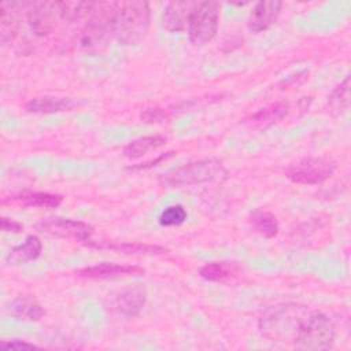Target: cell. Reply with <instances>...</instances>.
I'll return each instance as SVG.
<instances>
[{"mask_svg":"<svg viewBox=\"0 0 351 351\" xmlns=\"http://www.w3.org/2000/svg\"><path fill=\"white\" fill-rule=\"evenodd\" d=\"M311 308L299 303H280L267 308L259 318L261 333L278 343L295 344L299 330Z\"/></svg>","mask_w":351,"mask_h":351,"instance_id":"cell-1","label":"cell"},{"mask_svg":"<svg viewBox=\"0 0 351 351\" xmlns=\"http://www.w3.org/2000/svg\"><path fill=\"white\" fill-rule=\"evenodd\" d=\"M228 178V170L219 160L199 159L162 174L160 184L167 188H184L206 182L223 181Z\"/></svg>","mask_w":351,"mask_h":351,"instance_id":"cell-2","label":"cell"},{"mask_svg":"<svg viewBox=\"0 0 351 351\" xmlns=\"http://www.w3.org/2000/svg\"><path fill=\"white\" fill-rule=\"evenodd\" d=\"M149 26V5L145 1L118 3L114 21V36L122 44H136Z\"/></svg>","mask_w":351,"mask_h":351,"instance_id":"cell-3","label":"cell"},{"mask_svg":"<svg viewBox=\"0 0 351 351\" xmlns=\"http://www.w3.org/2000/svg\"><path fill=\"white\" fill-rule=\"evenodd\" d=\"M336 336L332 319L321 311L311 310L304 319L295 346L306 350H329Z\"/></svg>","mask_w":351,"mask_h":351,"instance_id":"cell-4","label":"cell"},{"mask_svg":"<svg viewBox=\"0 0 351 351\" xmlns=\"http://www.w3.org/2000/svg\"><path fill=\"white\" fill-rule=\"evenodd\" d=\"M335 170L336 165L332 159L324 156H307L289 165L285 176L295 184L317 185L330 178Z\"/></svg>","mask_w":351,"mask_h":351,"instance_id":"cell-5","label":"cell"},{"mask_svg":"<svg viewBox=\"0 0 351 351\" xmlns=\"http://www.w3.org/2000/svg\"><path fill=\"white\" fill-rule=\"evenodd\" d=\"M219 22V4L217 1H200L191 15L188 36L192 44L203 45L214 38Z\"/></svg>","mask_w":351,"mask_h":351,"instance_id":"cell-6","label":"cell"},{"mask_svg":"<svg viewBox=\"0 0 351 351\" xmlns=\"http://www.w3.org/2000/svg\"><path fill=\"white\" fill-rule=\"evenodd\" d=\"M36 228L40 232L51 236L74 239L82 243L89 241L93 232L92 226L82 221H74L70 218H60V217L44 218L36 225Z\"/></svg>","mask_w":351,"mask_h":351,"instance_id":"cell-7","label":"cell"},{"mask_svg":"<svg viewBox=\"0 0 351 351\" xmlns=\"http://www.w3.org/2000/svg\"><path fill=\"white\" fill-rule=\"evenodd\" d=\"M200 1H173L165 8L162 22L169 32H181L188 27L189 19Z\"/></svg>","mask_w":351,"mask_h":351,"instance_id":"cell-8","label":"cell"},{"mask_svg":"<svg viewBox=\"0 0 351 351\" xmlns=\"http://www.w3.org/2000/svg\"><path fill=\"white\" fill-rule=\"evenodd\" d=\"M281 7L282 3L277 0L256 3L250 14L248 27L255 33L267 30L278 18Z\"/></svg>","mask_w":351,"mask_h":351,"instance_id":"cell-9","label":"cell"},{"mask_svg":"<svg viewBox=\"0 0 351 351\" xmlns=\"http://www.w3.org/2000/svg\"><path fill=\"white\" fill-rule=\"evenodd\" d=\"M144 270L138 266L132 265H114V263H100L96 266L85 267L77 273V276L92 280H107V278H119L128 276H141Z\"/></svg>","mask_w":351,"mask_h":351,"instance_id":"cell-10","label":"cell"},{"mask_svg":"<svg viewBox=\"0 0 351 351\" xmlns=\"http://www.w3.org/2000/svg\"><path fill=\"white\" fill-rule=\"evenodd\" d=\"M147 302V292L141 287H133L123 291L114 302L115 310L126 317L137 315Z\"/></svg>","mask_w":351,"mask_h":351,"instance_id":"cell-11","label":"cell"},{"mask_svg":"<svg viewBox=\"0 0 351 351\" xmlns=\"http://www.w3.org/2000/svg\"><path fill=\"white\" fill-rule=\"evenodd\" d=\"M78 104L69 97H55V96H41L34 97L26 103L25 108L29 112H40V114H52L60 111H70Z\"/></svg>","mask_w":351,"mask_h":351,"instance_id":"cell-12","label":"cell"},{"mask_svg":"<svg viewBox=\"0 0 351 351\" xmlns=\"http://www.w3.org/2000/svg\"><path fill=\"white\" fill-rule=\"evenodd\" d=\"M41 241L37 236L32 234L27 236L25 243L21 245L14 247L8 255L5 256V262L10 266H19L23 263H27L30 261H34L36 258H38L40 252H41Z\"/></svg>","mask_w":351,"mask_h":351,"instance_id":"cell-13","label":"cell"},{"mask_svg":"<svg viewBox=\"0 0 351 351\" xmlns=\"http://www.w3.org/2000/svg\"><path fill=\"white\" fill-rule=\"evenodd\" d=\"M4 202L19 203L27 207H40V208H55L60 206L62 196L48 193V192H22L14 196H10Z\"/></svg>","mask_w":351,"mask_h":351,"instance_id":"cell-14","label":"cell"},{"mask_svg":"<svg viewBox=\"0 0 351 351\" xmlns=\"http://www.w3.org/2000/svg\"><path fill=\"white\" fill-rule=\"evenodd\" d=\"M8 313L16 319L29 322L38 321L44 315L43 307L36 300L26 296L14 299L8 306Z\"/></svg>","mask_w":351,"mask_h":351,"instance_id":"cell-15","label":"cell"},{"mask_svg":"<svg viewBox=\"0 0 351 351\" xmlns=\"http://www.w3.org/2000/svg\"><path fill=\"white\" fill-rule=\"evenodd\" d=\"M289 111V104L288 101H277L274 104H270L262 110H259L258 112L252 114L247 122H250L252 126H258V128H265V126H270L278 121H281Z\"/></svg>","mask_w":351,"mask_h":351,"instance_id":"cell-16","label":"cell"},{"mask_svg":"<svg viewBox=\"0 0 351 351\" xmlns=\"http://www.w3.org/2000/svg\"><path fill=\"white\" fill-rule=\"evenodd\" d=\"M166 144V138L163 136H145V137H140L137 140L130 141L125 148H123V156L134 159V158H140L141 155L158 149L160 147H163Z\"/></svg>","mask_w":351,"mask_h":351,"instance_id":"cell-17","label":"cell"},{"mask_svg":"<svg viewBox=\"0 0 351 351\" xmlns=\"http://www.w3.org/2000/svg\"><path fill=\"white\" fill-rule=\"evenodd\" d=\"M251 226L263 237L271 239L278 233V221L277 217L269 211L256 210L248 217Z\"/></svg>","mask_w":351,"mask_h":351,"instance_id":"cell-18","label":"cell"},{"mask_svg":"<svg viewBox=\"0 0 351 351\" xmlns=\"http://www.w3.org/2000/svg\"><path fill=\"white\" fill-rule=\"evenodd\" d=\"M239 271L234 262H211L200 269V276L207 281H225Z\"/></svg>","mask_w":351,"mask_h":351,"instance_id":"cell-19","label":"cell"},{"mask_svg":"<svg viewBox=\"0 0 351 351\" xmlns=\"http://www.w3.org/2000/svg\"><path fill=\"white\" fill-rule=\"evenodd\" d=\"M93 247H106L108 250H114L122 254L129 255H162L166 254L167 250L159 245L151 244H137V243H122V244H95Z\"/></svg>","mask_w":351,"mask_h":351,"instance_id":"cell-20","label":"cell"},{"mask_svg":"<svg viewBox=\"0 0 351 351\" xmlns=\"http://www.w3.org/2000/svg\"><path fill=\"white\" fill-rule=\"evenodd\" d=\"M186 219V211L182 206L174 204L166 207L159 215V223L162 226H178Z\"/></svg>","mask_w":351,"mask_h":351,"instance_id":"cell-21","label":"cell"},{"mask_svg":"<svg viewBox=\"0 0 351 351\" xmlns=\"http://www.w3.org/2000/svg\"><path fill=\"white\" fill-rule=\"evenodd\" d=\"M348 93H350V77L347 75L344 81L337 85L329 96V104L333 110H343L348 104Z\"/></svg>","mask_w":351,"mask_h":351,"instance_id":"cell-22","label":"cell"},{"mask_svg":"<svg viewBox=\"0 0 351 351\" xmlns=\"http://www.w3.org/2000/svg\"><path fill=\"white\" fill-rule=\"evenodd\" d=\"M166 111L165 108H147L141 114V119L147 123H156L166 119Z\"/></svg>","mask_w":351,"mask_h":351,"instance_id":"cell-23","label":"cell"},{"mask_svg":"<svg viewBox=\"0 0 351 351\" xmlns=\"http://www.w3.org/2000/svg\"><path fill=\"white\" fill-rule=\"evenodd\" d=\"M0 348L1 350H36L38 347L22 340H11V341H3L0 344Z\"/></svg>","mask_w":351,"mask_h":351,"instance_id":"cell-24","label":"cell"},{"mask_svg":"<svg viewBox=\"0 0 351 351\" xmlns=\"http://www.w3.org/2000/svg\"><path fill=\"white\" fill-rule=\"evenodd\" d=\"M0 228L5 233H21L23 230L21 223H18V222H15V221H12L10 218H5V217H3L0 219Z\"/></svg>","mask_w":351,"mask_h":351,"instance_id":"cell-25","label":"cell"}]
</instances>
